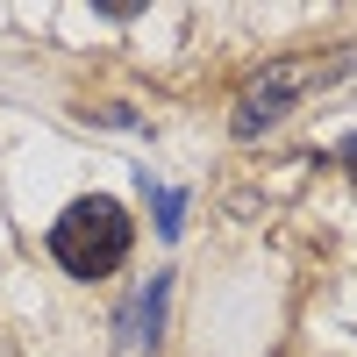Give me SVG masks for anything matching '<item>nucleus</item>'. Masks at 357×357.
Returning a JSON list of instances; mask_svg holds the SVG:
<instances>
[{
	"mask_svg": "<svg viewBox=\"0 0 357 357\" xmlns=\"http://www.w3.org/2000/svg\"><path fill=\"white\" fill-rule=\"evenodd\" d=\"M129 207L122 200H107V193H86V200H72L65 215H57V229H50V257L65 264L72 279H107L114 264L129 257Z\"/></svg>",
	"mask_w": 357,
	"mask_h": 357,
	"instance_id": "obj_1",
	"label": "nucleus"
},
{
	"mask_svg": "<svg viewBox=\"0 0 357 357\" xmlns=\"http://www.w3.org/2000/svg\"><path fill=\"white\" fill-rule=\"evenodd\" d=\"M314 79H321V65H272L264 79H250V86H243V100H236V136L272 129L279 114H286V100L301 93V86H314Z\"/></svg>",
	"mask_w": 357,
	"mask_h": 357,
	"instance_id": "obj_2",
	"label": "nucleus"
},
{
	"mask_svg": "<svg viewBox=\"0 0 357 357\" xmlns=\"http://www.w3.org/2000/svg\"><path fill=\"white\" fill-rule=\"evenodd\" d=\"M165 293H172V279H165V272L136 293V307H129V321H122V336H129L136 350H143V343H158V329H165Z\"/></svg>",
	"mask_w": 357,
	"mask_h": 357,
	"instance_id": "obj_3",
	"label": "nucleus"
},
{
	"mask_svg": "<svg viewBox=\"0 0 357 357\" xmlns=\"http://www.w3.org/2000/svg\"><path fill=\"white\" fill-rule=\"evenodd\" d=\"M143 186H151V178H143ZM151 207H158V229H165V236H178V229H186V222H178V215H186V193L151 186Z\"/></svg>",
	"mask_w": 357,
	"mask_h": 357,
	"instance_id": "obj_4",
	"label": "nucleus"
},
{
	"mask_svg": "<svg viewBox=\"0 0 357 357\" xmlns=\"http://www.w3.org/2000/svg\"><path fill=\"white\" fill-rule=\"evenodd\" d=\"M336 158H343V172L357 178V136H343V143H336Z\"/></svg>",
	"mask_w": 357,
	"mask_h": 357,
	"instance_id": "obj_5",
	"label": "nucleus"
}]
</instances>
